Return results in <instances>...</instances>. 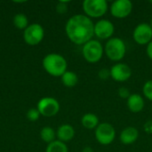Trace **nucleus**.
<instances>
[{
    "mask_svg": "<svg viewBox=\"0 0 152 152\" xmlns=\"http://www.w3.org/2000/svg\"><path fill=\"white\" fill-rule=\"evenodd\" d=\"M65 30L71 42L85 45L94 36V24L86 14H76L69 19Z\"/></svg>",
    "mask_w": 152,
    "mask_h": 152,
    "instance_id": "1",
    "label": "nucleus"
},
{
    "mask_svg": "<svg viewBox=\"0 0 152 152\" xmlns=\"http://www.w3.org/2000/svg\"><path fill=\"white\" fill-rule=\"evenodd\" d=\"M67 61L58 53L47 54L43 60V67L45 71L53 77H61L67 71Z\"/></svg>",
    "mask_w": 152,
    "mask_h": 152,
    "instance_id": "2",
    "label": "nucleus"
},
{
    "mask_svg": "<svg viewBox=\"0 0 152 152\" xmlns=\"http://www.w3.org/2000/svg\"><path fill=\"white\" fill-rule=\"evenodd\" d=\"M104 51L110 60L113 61H118L125 57L126 53V46L121 38L111 37L107 41Z\"/></svg>",
    "mask_w": 152,
    "mask_h": 152,
    "instance_id": "3",
    "label": "nucleus"
},
{
    "mask_svg": "<svg viewBox=\"0 0 152 152\" xmlns=\"http://www.w3.org/2000/svg\"><path fill=\"white\" fill-rule=\"evenodd\" d=\"M103 53L104 49L102 47V45L98 40L94 39H92L85 44L82 50L85 60L90 63L98 62L102 58Z\"/></svg>",
    "mask_w": 152,
    "mask_h": 152,
    "instance_id": "4",
    "label": "nucleus"
},
{
    "mask_svg": "<svg viewBox=\"0 0 152 152\" xmlns=\"http://www.w3.org/2000/svg\"><path fill=\"white\" fill-rule=\"evenodd\" d=\"M83 10L89 18H100L107 12L108 2L106 0H85Z\"/></svg>",
    "mask_w": 152,
    "mask_h": 152,
    "instance_id": "5",
    "label": "nucleus"
},
{
    "mask_svg": "<svg viewBox=\"0 0 152 152\" xmlns=\"http://www.w3.org/2000/svg\"><path fill=\"white\" fill-rule=\"evenodd\" d=\"M115 137V128L109 123H102L95 128V138L102 145H109L112 143Z\"/></svg>",
    "mask_w": 152,
    "mask_h": 152,
    "instance_id": "6",
    "label": "nucleus"
},
{
    "mask_svg": "<svg viewBox=\"0 0 152 152\" xmlns=\"http://www.w3.org/2000/svg\"><path fill=\"white\" fill-rule=\"evenodd\" d=\"M44 28L40 24L34 23L24 29V40L29 45H38L44 38Z\"/></svg>",
    "mask_w": 152,
    "mask_h": 152,
    "instance_id": "7",
    "label": "nucleus"
},
{
    "mask_svg": "<svg viewBox=\"0 0 152 152\" xmlns=\"http://www.w3.org/2000/svg\"><path fill=\"white\" fill-rule=\"evenodd\" d=\"M37 110L44 117H53L59 112L60 104L53 97H44L38 102Z\"/></svg>",
    "mask_w": 152,
    "mask_h": 152,
    "instance_id": "8",
    "label": "nucleus"
},
{
    "mask_svg": "<svg viewBox=\"0 0 152 152\" xmlns=\"http://www.w3.org/2000/svg\"><path fill=\"white\" fill-rule=\"evenodd\" d=\"M133 3L130 0H116L110 5V13L112 16L123 19L131 14Z\"/></svg>",
    "mask_w": 152,
    "mask_h": 152,
    "instance_id": "9",
    "label": "nucleus"
},
{
    "mask_svg": "<svg viewBox=\"0 0 152 152\" xmlns=\"http://www.w3.org/2000/svg\"><path fill=\"white\" fill-rule=\"evenodd\" d=\"M133 37L134 41L141 45H148L152 41V28L148 23L137 25L134 30Z\"/></svg>",
    "mask_w": 152,
    "mask_h": 152,
    "instance_id": "10",
    "label": "nucleus"
},
{
    "mask_svg": "<svg viewBox=\"0 0 152 152\" xmlns=\"http://www.w3.org/2000/svg\"><path fill=\"white\" fill-rule=\"evenodd\" d=\"M114 25L106 19L98 20L94 24V35L100 39H110L114 34Z\"/></svg>",
    "mask_w": 152,
    "mask_h": 152,
    "instance_id": "11",
    "label": "nucleus"
},
{
    "mask_svg": "<svg viewBox=\"0 0 152 152\" xmlns=\"http://www.w3.org/2000/svg\"><path fill=\"white\" fill-rule=\"evenodd\" d=\"M132 76L131 68L126 63H117L110 69V77L117 82H125Z\"/></svg>",
    "mask_w": 152,
    "mask_h": 152,
    "instance_id": "12",
    "label": "nucleus"
},
{
    "mask_svg": "<svg viewBox=\"0 0 152 152\" xmlns=\"http://www.w3.org/2000/svg\"><path fill=\"white\" fill-rule=\"evenodd\" d=\"M138 137H139V131L134 126H128L121 132L119 139L123 144L130 145L134 143L137 141Z\"/></svg>",
    "mask_w": 152,
    "mask_h": 152,
    "instance_id": "13",
    "label": "nucleus"
},
{
    "mask_svg": "<svg viewBox=\"0 0 152 152\" xmlns=\"http://www.w3.org/2000/svg\"><path fill=\"white\" fill-rule=\"evenodd\" d=\"M127 107L130 111L134 113H138L142 110L144 107V100L140 94H131L127 99Z\"/></svg>",
    "mask_w": 152,
    "mask_h": 152,
    "instance_id": "14",
    "label": "nucleus"
},
{
    "mask_svg": "<svg viewBox=\"0 0 152 152\" xmlns=\"http://www.w3.org/2000/svg\"><path fill=\"white\" fill-rule=\"evenodd\" d=\"M56 135L59 141L62 142H66L73 139L75 135V130L73 126L70 125H62L58 128Z\"/></svg>",
    "mask_w": 152,
    "mask_h": 152,
    "instance_id": "15",
    "label": "nucleus"
},
{
    "mask_svg": "<svg viewBox=\"0 0 152 152\" xmlns=\"http://www.w3.org/2000/svg\"><path fill=\"white\" fill-rule=\"evenodd\" d=\"M82 126L86 129H94L99 126V118L93 113H86L81 119Z\"/></svg>",
    "mask_w": 152,
    "mask_h": 152,
    "instance_id": "16",
    "label": "nucleus"
},
{
    "mask_svg": "<svg viewBox=\"0 0 152 152\" xmlns=\"http://www.w3.org/2000/svg\"><path fill=\"white\" fill-rule=\"evenodd\" d=\"M61 82L67 87H74L78 82V77L76 73L72 71H66L61 76Z\"/></svg>",
    "mask_w": 152,
    "mask_h": 152,
    "instance_id": "17",
    "label": "nucleus"
},
{
    "mask_svg": "<svg viewBox=\"0 0 152 152\" xmlns=\"http://www.w3.org/2000/svg\"><path fill=\"white\" fill-rule=\"evenodd\" d=\"M45 152H68L67 145L61 141H53L49 143Z\"/></svg>",
    "mask_w": 152,
    "mask_h": 152,
    "instance_id": "18",
    "label": "nucleus"
},
{
    "mask_svg": "<svg viewBox=\"0 0 152 152\" xmlns=\"http://www.w3.org/2000/svg\"><path fill=\"white\" fill-rule=\"evenodd\" d=\"M40 135H41L42 140L44 142H47L48 144L53 142L54 141V139H55V136H56L54 130L52 127H50V126L44 127L41 130V132H40Z\"/></svg>",
    "mask_w": 152,
    "mask_h": 152,
    "instance_id": "19",
    "label": "nucleus"
},
{
    "mask_svg": "<svg viewBox=\"0 0 152 152\" xmlns=\"http://www.w3.org/2000/svg\"><path fill=\"white\" fill-rule=\"evenodd\" d=\"M28 18L23 13H17L13 17V24L19 29H25L28 27Z\"/></svg>",
    "mask_w": 152,
    "mask_h": 152,
    "instance_id": "20",
    "label": "nucleus"
},
{
    "mask_svg": "<svg viewBox=\"0 0 152 152\" xmlns=\"http://www.w3.org/2000/svg\"><path fill=\"white\" fill-rule=\"evenodd\" d=\"M142 92L145 97L152 102V80H149L144 84Z\"/></svg>",
    "mask_w": 152,
    "mask_h": 152,
    "instance_id": "21",
    "label": "nucleus"
},
{
    "mask_svg": "<svg viewBox=\"0 0 152 152\" xmlns=\"http://www.w3.org/2000/svg\"><path fill=\"white\" fill-rule=\"evenodd\" d=\"M39 117H40V112L38 111L37 109H30L27 113V118L32 122L38 120Z\"/></svg>",
    "mask_w": 152,
    "mask_h": 152,
    "instance_id": "22",
    "label": "nucleus"
},
{
    "mask_svg": "<svg viewBox=\"0 0 152 152\" xmlns=\"http://www.w3.org/2000/svg\"><path fill=\"white\" fill-rule=\"evenodd\" d=\"M56 11L60 14H64L68 11V2L65 1H60L56 5Z\"/></svg>",
    "mask_w": 152,
    "mask_h": 152,
    "instance_id": "23",
    "label": "nucleus"
},
{
    "mask_svg": "<svg viewBox=\"0 0 152 152\" xmlns=\"http://www.w3.org/2000/svg\"><path fill=\"white\" fill-rule=\"evenodd\" d=\"M98 77L102 80H107L110 77V69H106V68L100 69L98 72Z\"/></svg>",
    "mask_w": 152,
    "mask_h": 152,
    "instance_id": "24",
    "label": "nucleus"
},
{
    "mask_svg": "<svg viewBox=\"0 0 152 152\" xmlns=\"http://www.w3.org/2000/svg\"><path fill=\"white\" fill-rule=\"evenodd\" d=\"M118 93L119 97H121L122 99H128V98L130 97V95H131L129 89L126 88V87H125V86L120 87V88L118 89Z\"/></svg>",
    "mask_w": 152,
    "mask_h": 152,
    "instance_id": "25",
    "label": "nucleus"
},
{
    "mask_svg": "<svg viewBox=\"0 0 152 152\" xmlns=\"http://www.w3.org/2000/svg\"><path fill=\"white\" fill-rule=\"evenodd\" d=\"M144 129H145V131L148 133V134H151L152 133V121L151 120H150V121H148L145 125H144Z\"/></svg>",
    "mask_w": 152,
    "mask_h": 152,
    "instance_id": "26",
    "label": "nucleus"
},
{
    "mask_svg": "<svg viewBox=\"0 0 152 152\" xmlns=\"http://www.w3.org/2000/svg\"><path fill=\"white\" fill-rule=\"evenodd\" d=\"M147 54L150 57V59L152 60V41L147 45Z\"/></svg>",
    "mask_w": 152,
    "mask_h": 152,
    "instance_id": "27",
    "label": "nucleus"
},
{
    "mask_svg": "<svg viewBox=\"0 0 152 152\" xmlns=\"http://www.w3.org/2000/svg\"><path fill=\"white\" fill-rule=\"evenodd\" d=\"M82 152H94V151H93V149L91 148V147H85L84 149H83V151Z\"/></svg>",
    "mask_w": 152,
    "mask_h": 152,
    "instance_id": "28",
    "label": "nucleus"
},
{
    "mask_svg": "<svg viewBox=\"0 0 152 152\" xmlns=\"http://www.w3.org/2000/svg\"><path fill=\"white\" fill-rule=\"evenodd\" d=\"M150 26L151 27V28H152V18L151 19V22H150Z\"/></svg>",
    "mask_w": 152,
    "mask_h": 152,
    "instance_id": "29",
    "label": "nucleus"
},
{
    "mask_svg": "<svg viewBox=\"0 0 152 152\" xmlns=\"http://www.w3.org/2000/svg\"><path fill=\"white\" fill-rule=\"evenodd\" d=\"M151 4H152V1H151Z\"/></svg>",
    "mask_w": 152,
    "mask_h": 152,
    "instance_id": "30",
    "label": "nucleus"
},
{
    "mask_svg": "<svg viewBox=\"0 0 152 152\" xmlns=\"http://www.w3.org/2000/svg\"><path fill=\"white\" fill-rule=\"evenodd\" d=\"M151 110H152V107H151Z\"/></svg>",
    "mask_w": 152,
    "mask_h": 152,
    "instance_id": "31",
    "label": "nucleus"
}]
</instances>
